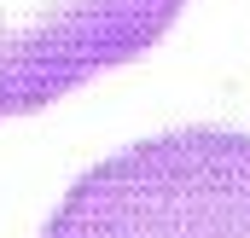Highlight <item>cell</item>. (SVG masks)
<instances>
[{"label": "cell", "mask_w": 250, "mask_h": 238, "mask_svg": "<svg viewBox=\"0 0 250 238\" xmlns=\"http://www.w3.org/2000/svg\"><path fill=\"white\" fill-rule=\"evenodd\" d=\"M187 0H0V117L59 105L70 87L151 53Z\"/></svg>", "instance_id": "obj_2"}, {"label": "cell", "mask_w": 250, "mask_h": 238, "mask_svg": "<svg viewBox=\"0 0 250 238\" xmlns=\"http://www.w3.org/2000/svg\"><path fill=\"white\" fill-rule=\"evenodd\" d=\"M41 238H250V134L140 139L76 180Z\"/></svg>", "instance_id": "obj_1"}]
</instances>
